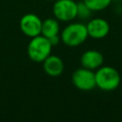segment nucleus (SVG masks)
Returning <instances> with one entry per match:
<instances>
[{"label": "nucleus", "instance_id": "6", "mask_svg": "<svg viewBox=\"0 0 122 122\" xmlns=\"http://www.w3.org/2000/svg\"><path fill=\"white\" fill-rule=\"evenodd\" d=\"M19 27L25 35L31 38L41 34L42 20L34 13H27L21 17Z\"/></svg>", "mask_w": 122, "mask_h": 122}, {"label": "nucleus", "instance_id": "8", "mask_svg": "<svg viewBox=\"0 0 122 122\" xmlns=\"http://www.w3.org/2000/svg\"><path fill=\"white\" fill-rule=\"evenodd\" d=\"M104 56L96 50H88L84 51L80 57V63L83 68L96 71L103 65Z\"/></svg>", "mask_w": 122, "mask_h": 122}, {"label": "nucleus", "instance_id": "1", "mask_svg": "<svg viewBox=\"0 0 122 122\" xmlns=\"http://www.w3.org/2000/svg\"><path fill=\"white\" fill-rule=\"evenodd\" d=\"M96 87L105 92H112L117 89L121 82L120 73L111 66H101L95 71Z\"/></svg>", "mask_w": 122, "mask_h": 122}, {"label": "nucleus", "instance_id": "12", "mask_svg": "<svg viewBox=\"0 0 122 122\" xmlns=\"http://www.w3.org/2000/svg\"><path fill=\"white\" fill-rule=\"evenodd\" d=\"M91 13H92L91 9L83 1L77 3V17L86 19V18L90 17Z\"/></svg>", "mask_w": 122, "mask_h": 122}, {"label": "nucleus", "instance_id": "3", "mask_svg": "<svg viewBox=\"0 0 122 122\" xmlns=\"http://www.w3.org/2000/svg\"><path fill=\"white\" fill-rule=\"evenodd\" d=\"M51 49L52 46L50 40L42 34H39L31 37L27 48V53L33 62L42 63L51 54Z\"/></svg>", "mask_w": 122, "mask_h": 122}, {"label": "nucleus", "instance_id": "9", "mask_svg": "<svg viewBox=\"0 0 122 122\" xmlns=\"http://www.w3.org/2000/svg\"><path fill=\"white\" fill-rule=\"evenodd\" d=\"M42 63L43 70L49 76L57 77L64 71V62L57 55L50 54Z\"/></svg>", "mask_w": 122, "mask_h": 122}, {"label": "nucleus", "instance_id": "2", "mask_svg": "<svg viewBox=\"0 0 122 122\" xmlns=\"http://www.w3.org/2000/svg\"><path fill=\"white\" fill-rule=\"evenodd\" d=\"M89 37L86 25L82 23H71L61 31V41L68 47H78Z\"/></svg>", "mask_w": 122, "mask_h": 122}, {"label": "nucleus", "instance_id": "13", "mask_svg": "<svg viewBox=\"0 0 122 122\" xmlns=\"http://www.w3.org/2000/svg\"><path fill=\"white\" fill-rule=\"evenodd\" d=\"M48 39L50 40V42H51V44L52 47L58 45L59 42L61 41V38H60L59 35H54V36H52V37H51V38H48Z\"/></svg>", "mask_w": 122, "mask_h": 122}, {"label": "nucleus", "instance_id": "14", "mask_svg": "<svg viewBox=\"0 0 122 122\" xmlns=\"http://www.w3.org/2000/svg\"><path fill=\"white\" fill-rule=\"evenodd\" d=\"M48 1H55V0H48Z\"/></svg>", "mask_w": 122, "mask_h": 122}, {"label": "nucleus", "instance_id": "4", "mask_svg": "<svg viewBox=\"0 0 122 122\" xmlns=\"http://www.w3.org/2000/svg\"><path fill=\"white\" fill-rule=\"evenodd\" d=\"M52 12L57 20L71 21L77 17V3L74 0H55Z\"/></svg>", "mask_w": 122, "mask_h": 122}, {"label": "nucleus", "instance_id": "5", "mask_svg": "<svg viewBox=\"0 0 122 122\" xmlns=\"http://www.w3.org/2000/svg\"><path fill=\"white\" fill-rule=\"evenodd\" d=\"M71 82L75 88L80 91H92L96 87L94 71L79 68L73 71L71 75Z\"/></svg>", "mask_w": 122, "mask_h": 122}, {"label": "nucleus", "instance_id": "11", "mask_svg": "<svg viewBox=\"0 0 122 122\" xmlns=\"http://www.w3.org/2000/svg\"><path fill=\"white\" fill-rule=\"evenodd\" d=\"M92 11H100L107 9L112 0H82Z\"/></svg>", "mask_w": 122, "mask_h": 122}, {"label": "nucleus", "instance_id": "10", "mask_svg": "<svg viewBox=\"0 0 122 122\" xmlns=\"http://www.w3.org/2000/svg\"><path fill=\"white\" fill-rule=\"evenodd\" d=\"M60 31V25L56 18H47L42 21L41 34L47 38L58 35Z\"/></svg>", "mask_w": 122, "mask_h": 122}, {"label": "nucleus", "instance_id": "7", "mask_svg": "<svg viewBox=\"0 0 122 122\" xmlns=\"http://www.w3.org/2000/svg\"><path fill=\"white\" fill-rule=\"evenodd\" d=\"M88 34L93 39H102L110 32V24L103 18H92L86 25Z\"/></svg>", "mask_w": 122, "mask_h": 122}]
</instances>
